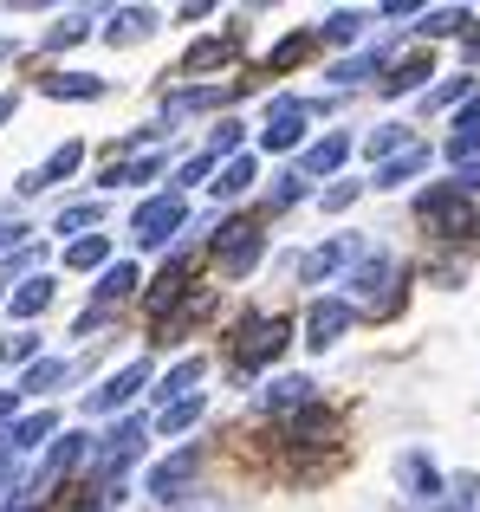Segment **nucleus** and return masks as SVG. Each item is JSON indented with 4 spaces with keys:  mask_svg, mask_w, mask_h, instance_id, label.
Here are the masks:
<instances>
[{
    "mask_svg": "<svg viewBox=\"0 0 480 512\" xmlns=\"http://www.w3.org/2000/svg\"><path fill=\"white\" fill-rule=\"evenodd\" d=\"M416 214H422V227H429L435 240H468L474 227H480V214H474V201L461 195L455 182H435L429 195L416 201Z\"/></svg>",
    "mask_w": 480,
    "mask_h": 512,
    "instance_id": "f257e3e1",
    "label": "nucleus"
},
{
    "mask_svg": "<svg viewBox=\"0 0 480 512\" xmlns=\"http://www.w3.org/2000/svg\"><path fill=\"white\" fill-rule=\"evenodd\" d=\"M286 350V318H266V312H247L234 325V370L240 376H253V370H266V363Z\"/></svg>",
    "mask_w": 480,
    "mask_h": 512,
    "instance_id": "f03ea898",
    "label": "nucleus"
},
{
    "mask_svg": "<svg viewBox=\"0 0 480 512\" xmlns=\"http://www.w3.org/2000/svg\"><path fill=\"white\" fill-rule=\"evenodd\" d=\"M182 221H189V201L182 195H150L137 214H130V234H137V247H163Z\"/></svg>",
    "mask_w": 480,
    "mask_h": 512,
    "instance_id": "7ed1b4c3",
    "label": "nucleus"
},
{
    "mask_svg": "<svg viewBox=\"0 0 480 512\" xmlns=\"http://www.w3.org/2000/svg\"><path fill=\"white\" fill-rule=\"evenodd\" d=\"M85 441H91V435H59V441H52V454H46V461H39V474L26 480V493H20V500H13V506H33V500H46V493L59 487V480L72 474L78 461H85Z\"/></svg>",
    "mask_w": 480,
    "mask_h": 512,
    "instance_id": "20e7f679",
    "label": "nucleus"
},
{
    "mask_svg": "<svg viewBox=\"0 0 480 512\" xmlns=\"http://www.w3.org/2000/svg\"><path fill=\"white\" fill-rule=\"evenodd\" d=\"M260 247H266L260 221H228V227L215 234V260H221V273H228V279L253 273V260H260Z\"/></svg>",
    "mask_w": 480,
    "mask_h": 512,
    "instance_id": "39448f33",
    "label": "nucleus"
},
{
    "mask_svg": "<svg viewBox=\"0 0 480 512\" xmlns=\"http://www.w3.org/2000/svg\"><path fill=\"white\" fill-rule=\"evenodd\" d=\"M305 124H312V104H305V98H273V111H266V130H260V143H266V150H299Z\"/></svg>",
    "mask_w": 480,
    "mask_h": 512,
    "instance_id": "423d86ee",
    "label": "nucleus"
},
{
    "mask_svg": "<svg viewBox=\"0 0 480 512\" xmlns=\"http://www.w3.org/2000/svg\"><path fill=\"white\" fill-rule=\"evenodd\" d=\"M137 389H150V363H143V357H137V363H124V370H117L104 389H91L85 409H91V415H117L130 396H137Z\"/></svg>",
    "mask_w": 480,
    "mask_h": 512,
    "instance_id": "0eeeda50",
    "label": "nucleus"
},
{
    "mask_svg": "<svg viewBox=\"0 0 480 512\" xmlns=\"http://www.w3.org/2000/svg\"><path fill=\"white\" fill-rule=\"evenodd\" d=\"M143 435H150V422L143 415H130V422H117L111 435H104V448H98V474H124L130 461H137V448H143Z\"/></svg>",
    "mask_w": 480,
    "mask_h": 512,
    "instance_id": "6e6552de",
    "label": "nucleus"
},
{
    "mask_svg": "<svg viewBox=\"0 0 480 512\" xmlns=\"http://www.w3.org/2000/svg\"><path fill=\"white\" fill-rule=\"evenodd\" d=\"M364 253H370V247H364L357 234H338V240H325V247L305 253V279L318 286V279H331V273H344V266H357Z\"/></svg>",
    "mask_w": 480,
    "mask_h": 512,
    "instance_id": "1a4fd4ad",
    "label": "nucleus"
},
{
    "mask_svg": "<svg viewBox=\"0 0 480 512\" xmlns=\"http://www.w3.org/2000/svg\"><path fill=\"white\" fill-rule=\"evenodd\" d=\"M351 318H357V312H351L344 299H318L312 312H305V344H312V350H331L344 331H351Z\"/></svg>",
    "mask_w": 480,
    "mask_h": 512,
    "instance_id": "9d476101",
    "label": "nucleus"
},
{
    "mask_svg": "<svg viewBox=\"0 0 480 512\" xmlns=\"http://www.w3.org/2000/svg\"><path fill=\"white\" fill-rule=\"evenodd\" d=\"M195 467H202V448H182V454H169V461H156L150 480H143V487H150V500H176V493L195 480Z\"/></svg>",
    "mask_w": 480,
    "mask_h": 512,
    "instance_id": "9b49d317",
    "label": "nucleus"
},
{
    "mask_svg": "<svg viewBox=\"0 0 480 512\" xmlns=\"http://www.w3.org/2000/svg\"><path fill=\"white\" fill-rule=\"evenodd\" d=\"M396 480H403V493H416V500H429V506L442 500V487H448L429 454H403V461H396Z\"/></svg>",
    "mask_w": 480,
    "mask_h": 512,
    "instance_id": "f8f14e48",
    "label": "nucleus"
},
{
    "mask_svg": "<svg viewBox=\"0 0 480 512\" xmlns=\"http://www.w3.org/2000/svg\"><path fill=\"white\" fill-rule=\"evenodd\" d=\"M189 266H195L189 253H176V260L156 273V286H150V312H156V318H169V312L182 305V292H189Z\"/></svg>",
    "mask_w": 480,
    "mask_h": 512,
    "instance_id": "ddd939ff",
    "label": "nucleus"
},
{
    "mask_svg": "<svg viewBox=\"0 0 480 512\" xmlns=\"http://www.w3.org/2000/svg\"><path fill=\"white\" fill-rule=\"evenodd\" d=\"M422 78H435V65H429V52H409V59H396L390 72L377 78V91L383 98H409V91L422 85Z\"/></svg>",
    "mask_w": 480,
    "mask_h": 512,
    "instance_id": "4468645a",
    "label": "nucleus"
},
{
    "mask_svg": "<svg viewBox=\"0 0 480 512\" xmlns=\"http://www.w3.org/2000/svg\"><path fill=\"white\" fill-rule=\"evenodd\" d=\"M78 163H85V143H59V150H52V156H46V163H39L33 175H26V182H20V188H26V195H39V188H52V182H65V175H72Z\"/></svg>",
    "mask_w": 480,
    "mask_h": 512,
    "instance_id": "2eb2a0df",
    "label": "nucleus"
},
{
    "mask_svg": "<svg viewBox=\"0 0 480 512\" xmlns=\"http://www.w3.org/2000/svg\"><path fill=\"white\" fill-rule=\"evenodd\" d=\"M344 156H351V137H338V130H331V137H318L312 150L299 156V182H312V175H331V169H344Z\"/></svg>",
    "mask_w": 480,
    "mask_h": 512,
    "instance_id": "dca6fc26",
    "label": "nucleus"
},
{
    "mask_svg": "<svg viewBox=\"0 0 480 512\" xmlns=\"http://www.w3.org/2000/svg\"><path fill=\"white\" fill-rule=\"evenodd\" d=\"M331 435H338V422H331V415L318 409V402H312V409H299V415H292V428H286L292 448H325Z\"/></svg>",
    "mask_w": 480,
    "mask_h": 512,
    "instance_id": "f3484780",
    "label": "nucleus"
},
{
    "mask_svg": "<svg viewBox=\"0 0 480 512\" xmlns=\"http://www.w3.org/2000/svg\"><path fill=\"white\" fill-rule=\"evenodd\" d=\"M52 435H59V415L39 409V415H20V422L7 428V448H13V454H33L39 441H52Z\"/></svg>",
    "mask_w": 480,
    "mask_h": 512,
    "instance_id": "a211bd4d",
    "label": "nucleus"
},
{
    "mask_svg": "<svg viewBox=\"0 0 480 512\" xmlns=\"http://www.w3.org/2000/svg\"><path fill=\"white\" fill-rule=\"evenodd\" d=\"M364 150H370V163H396V156H409V150H416V137H409V130L403 124H377V130H370V137H364Z\"/></svg>",
    "mask_w": 480,
    "mask_h": 512,
    "instance_id": "6ab92c4d",
    "label": "nucleus"
},
{
    "mask_svg": "<svg viewBox=\"0 0 480 512\" xmlns=\"http://www.w3.org/2000/svg\"><path fill=\"white\" fill-rule=\"evenodd\" d=\"M234 52H240V33H215V39H195L182 65H189V72H215V65H228Z\"/></svg>",
    "mask_w": 480,
    "mask_h": 512,
    "instance_id": "aec40b11",
    "label": "nucleus"
},
{
    "mask_svg": "<svg viewBox=\"0 0 480 512\" xmlns=\"http://www.w3.org/2000/svg\"><path fill=\"white\" fill-rule=\"evenodd\" d=\"M46 305H52V279H46V273H33V279H20V292L7 299V312L26 325V318H39Z\"/></svg>",
    "mask_w": 480,
    "mask_h": 512,
    "instance_id": "412c9836",
    "label": "nucleus"
},
{
    "mask_svg": "<svg viewBox=\"0 0 480 512\" xmlns=\"http://www.w3.org/2000/svg\"><path fill=\"white\" fill-rule=\"evenodd\" d=\"M266 409H273V415H299V409H312V383H305V376H279V383L266 389Z\"/></svg>",
    "mask_w": 480,
    "mask_h": 512,
    "instance_id": "4be33fe9",
    "label": "nucleus"
},
{
    "mask_svg": "<svg viewBox=\"0 0 480 512\" xmlns=\"http://www.w3.org/2000/svg\"><path fill=\"white\" fill-rule=\"evenodd\" d=\"M39 91H46V98H104V78H91V72H52V78H39Z\"/></svg>",
    "mask_w": 480,
    "mask_h": 512,
    "instance_id": "5701e85b",
    "label": "nucleus"
},
{
    "mask_svg": "<svg viewBox=\"0 0 480 512\" xmlns=\"http://www.w3.org/2000/svg\"><path fill=\"white\" fill-rule=\"evenodd\" d=\"M202 422V396H182V402H163V409H156V435H182V428H195Z\"/></svg>",
    "mask_w": 480,
    "mask_h": 512,
    "instance_id": "b1692460",
    "label": "nucleus"
},
{
    "mask_svg": "<svg viewBox=\"0 0 480 512\" xmlns=\"http://www.w3.org/2000/svg\"><path fill=\"white\" fill-rule=\"evenodd\" d=\"M383 279H396V266H390V253H364V260H357V266H351V286H357V292H364V299H370V305H377V286H383Z\"/></svg>",
    "mask_w": 480,
    "mask_h": 512,
    "instance_id": "393cba45",
    "label": "nucleus"
},
{
    "mask_svg": "<svg viewBox=\"0 0 480 512\" xmlns=\"http://www.w3.org/2000/svg\"><path fill=\"white\" fill-rule=\"evenodd\" d=\"M202 370H208L202 357H182L176 370H169L163 383H156V396H163V402H182V396H195V383H202Z\"/></svg>",
    "mask_w": 480,
    "mask_h": 512,
    "instance_id": "a878e982",
    "label": "nucleus"
},
{
    "mask_svg": "<svg viewBox=\"0 0 480 512\" xmlns=\"http://www.w3.org/2000/svg\"><path fill=\"white\" fill-rule=\"evenodd\" d=\"M130 292H137V266H130V260L104 266V279H98V305H104V312H111L117 299H130Z\"/></svg>",
    "mask_w": 480,
    "mask_h": 512,
    "instance_id": "bb28decb",
    "label": "nucleus"
},
{
    "mask_svg": "<svg viewBox=\"0 0 480 512\" xmlns=\"http://www.w3.org/2000/svg\"><path fill=\"white\" fill-rule=\"evenodd\" d=\"M150 26H156V13H150V7H124L111 26H104V39H111V46H130V39H143Z\"/></svg>",
    "mask_w": 480,
    "mask_h": 512,
    "instance_id": "cd10ccee",
    "label": "nucleus"
},
{
    "mask_svg": "<svg viewBox=\"0 0 480 512\" xmlns=\"http://www.w3.org/2000/svg\"><path fill=\"white\" fill-rule=\"evenodd\" d=\"M150 175H163V156H137V163H111L104 169V188H130V182H150Z\"/></svg>",
    "mask_w": 480,
    "mask_h": 512,
    "instance_id": "c85d7f7f",
    "label": "nucleus"
},
{
    "mask_svg": "<svg viewBox=\"0 0 480 512\" xmlns=\"http://www.w3.org/2000/svg\"><path fill=\"white\" fill-rule=\"evenodd\" d=\"M370 72H390V59H383V46H370V52H357V59H344V65H331V78L338 85H357V78H370Z\"/></svg>",
    "mask_w": 480,
    "mask_h": 512,
    "instance_id": "c756f323",
    "label": "nucleus"
},
{
    "mask_svg": "<svg viewBox=\"0 0 480 512\" xmlns=\"http://www.w3.org/2000/svg\"><path fill=\"white\" fill-rule=\"evenodd\" d=\"M104 260H111V240L104 234H85V240L65 247V266H72V273H91V266H104Z\"/></svg>",
    "mask_w": 480,
    "mask_h": 512,
    "instance_id": "7c9ffc66",
    "label": "nucleus"
},
{
    "mask_svg": "<svg viewBox=\"0 0 480 512\" xmlns=\"http://www.w3.org/2000/svg\"><path fill=\"white\" fill-rule=\"evenodd\" d=\"M422 169H429V150L416 143L409 156H396V163H383V169H377V188H403L409 175H422Z\"/></svg>",
    "mask_w": 480,
    "mask_h": 512,
    "instance_id": "2f4dec72",
    "label": "nucleus"
},
{
    "mask_svg": "<svg viewBox=\"0 0 480 512\" xmlns=\"http://www.w3.org/2000/svg\"><path fill=\"white\" fill-rule=\"evenodd\" d=\"M59 383H65V363L46 357V363H33V370L20 376V396H46V389H59Z\"/></svg>",
    "mask_w": 480,
    "mask_h": 512,
    "instance_id": "473e14b6",
    "label": "nucleus"
},
{
    "mask_svg": "<svg viewBox=\"0 0 480 512\" xmlns=\"http://www.w3.org/2000/svg\"><path fill=\"white\" fill-rule=\"evenodd\" d=\"M234 91H215V85H202V91H176L169 98V117H189V111H208V104H228Z\"/></svg>",
    "mask_w": 480,
    "mask_h": 512,
    "instance_id": "72a5a7b5",
    "label": "nucleus"
},
{
    "mask_svg": "<svg viewBox=\"0 0 480 512\" xmlns=\"http://www.w3.org/2000/svg\"><path fill=\"white\" fill-rule=\"evenodd\" d=\"M253 188V156H228V169H221L215 195H247Z\"/></svg>",
    "mask_w": 480,
    "mask_h": 512,
    "instance_id": "f704fd0d",
    "label": "nucleus"
},
{
    "mask_svg": "<svg viewBox=\"0 0 480 512\" xmlns=\"http://www.w3.org/2000/svg\"><path fill=\"white\" fill-rule=\"evenodd\" d=\"M357 33H364V20H357V13H331L325 26H312L318 46H325V39H331V46H344V39H357Z\"/></svg>",
    "mask_w": 480,
    "mask_h": 512,
    "instance_id": "c9c22d12",
    "label": "nucleus"
},
{
    "mask_svg": "<svg viewBox=\"0 0 480 512\" xmlns=\"http://www.w3.org/2000/svg\"><path fill=\"white\" fill-rule=\"evenodd\" d=\"M312 46H318L312 33H292V39H279V46H273V59H266V65H273V72H292V65H299Z\"/></svg>",
    "mask_w": 480,
    "mask_h": 512,
    "instance_id": "e433bc0d",
    "label": "nucleus"
},
{
    "mask_svg": "<svg viewBox=\"0 0 480 512\" xmlns=\"http://www.w3.org/2000/svg\"><path fill=\"white\" fill-rule=\"evenodd\" d=\"M104 221V201H72L59 208V234H78V227H98Z\"/></svg>",
    "mask_w": 480,
    "mask_h": 512,
    "instance_id": "4c0bfd02",
    "label": "nucleus"
},
{
    "mask_svg": "<svg viewBox=\"0 0 480 512\" xmlns=\"http://www.w3.org/2000/svg\"><path fill=\"white\" fill-rule=\"evenodd\" d=\"M461 20H468L461 7H442V13H422L416 33H422V39H448V33H461Z\"/></svg>",
    "mask_w": 480,
    "mask_h": 512,
    "instance_id": "58836bf2",
    "label": "nucleus"
},
{
    "mask_svg": "<svg viewBox=\"0 0 480 512\" xmlns=\"http://www.w3.org/2000/svg\"><path fill=\"white\" fill-rule=\"evenodd\" d=\"M85 33H91V13H65V20L46 33V46H72V39H85Z\"/></svg>",
    "mask_w": 480,
    "mask_h": 512,
    "instance_id": "ea45409f",
    "label": "nucleus"
},
{
    "mask_svg": "<svg viewBox=\"0 0 480 512\" xmlns=\"http://www.w3.org/2000/svg\"><path fill=\"white\" fill-rule=\"evenodd\" d=\"M448 156H455V163H474V156H480V124L455 130V137H448Z\"/></svg>",
    "mask_w": 480,
    "mask_h": 512,
    "instance_id": "a19ab883",
    "label": "nucleus"
},
{
    "mask_svg": "<svg viewBox=\"0 0 480 512\" xmlns=\"http://www.w3.org/2000/svg\"><path fill=\"white\" fill-rule=\"evenodd\" d=\"M33 350H39V338H33V331H20V338H7V344H0V357H7V363H26Z\"/></svg>",
    "mask_w": 480,
    "mask_h": 512,
    "instance_id": "79ce46f5",
    "label": "nucleus"
},
{
    "mask_svg": "<svg viewBox=\"0 0 480 512\" xmlns=\"http://www.w3.org/2000/svg\"><path fill=\"white\" fill-rule=\"evenodd\" d=\"M234 150H240V124H221V130H215V143H208V156L221 163V156H234Z\"/></svg>",
    "mask_w": 480,
    "mask_h": 512,
    "instance_id": "37998d69",
    "label": "nucleus"
},
{
    "mask_svg": "<svg viewBox=\"0 0 480 512\" xmlns=\"http://www.w3.org/2000/svg\"><path fill=\"white\" fill-rule=\"evenodd\" d=\"M208 169H215V156H208V150H202V156H189V163H182V169H176V182H202V175H208Z\"/></svg>",
    "mask_w": 480,
    "mask_h": 512,
    "instance_id": "c03bdc74",
    "label": "nucleus"
},
{
    "mask_svg": "<svg viewBox=\"0 0 480 512\" xmlns=\"http://www.w3.org/2000/svg\"><path fill=\"white\" fill-rule=\"evenodd\" d=\"M455 188H461V195H480V163H461V175H455Z\"/></svg>",
    "mask_w": 480,
    "mask_h": 512,
    "instance_id": "a18cd8bd",
    "label": "nucleus"
},
{
    "mask_svg": "<svg viewBox=\"0 0 480 512\" xmlns=\"http://www.w3.org/2000/svg\"><path fill=\"white\" fill-rule=\"evenodd\" d=\"M357 195H364V188H357V182H338V188H331V195H325V208H351Z\"/></svg>",
    "mask_w": 480,
    "mask_h": 512,
    "instance_id": "49530a36",
    "label": "nucleus"
},
{
    "mask_svg": "<svg viewBox=\"0 0 480 512\" xmlns=\"http://www.w3.org/2000/svg\"><path fill=\"white\" fill-rule=\"evenodd\" d=\"M299 195H305V182H299V175H286V182H279V195H273V208H292Z\"/></svg>",
    "mask_w": 480,
    "mask_h": 512,
    "instance_id": "de8ad7c7",
    "label": "nucleus"
},
{
    "mask_svg": "<svg viewBox=\"0 0 480 512\" xmlns=\"http://www.w3.org/2000/svg\"><path fill=\"white\" fill-rule=\"evenodd\" d=\"M461 91H468V78H448V85H442V91H435V98H429V104H455V98H461Z\"/></svg>",
    "mask_w": 480,
    "mask_h": 512,
    "instance_id": "09e8293b",
    "label": "nucleus"
},
{
    "mask_svg": "<svg viewBox=\"0 0 480 512\" xmlns=\"http://www.w3.org/2000/svg\"><path fill=\"white\" fill-rule=\"evenodd\" d=\"M33 260H39V247H20V253H13V260H7V279H13V273H26V266H33Z\"/></svg>",
    "mask_w": 480,
    "mask_h": 512,
    "instance_id": "8fccbe9b",
    "label": "nucleus"
},
{
    "mask_svg": "<svg viewBox=\"0 0 480 512\" xmlns=\"http://www.w3.org/2000/svg\"><path fill=\"white\" fill-rule=\"evenodd\" d=\"M13 467H20V454H13L7 441H0V487H7V480H13Z\"/></svg>",
    "mask_w": 480,
    "mask_h": 512,
    "instance_id": "3c124183",
    "label": "nucleus"
},
{
    "mask_svg": "<svg viewBox=\"0 0 480 512\" xmlns=\"http://www.w3.org/2000/svg\"><path fill=\"white\" fill-rule=\"evenodd\" d=\"M20 234H26L20 221H0V253H7V247H20Z\"/></svg>",
    "mask_w": 480,
    "mask_h": 512,
    "instance_id": "603ef678",
    "label": "nucleus"
},
{
    "mask_svg": "<svg viewBox=\"0 0 480 512\" xmlns=\"http://www.w3.org/2000/svg\"><path fill=\"white\" fill-rule=\"evenodd\" d=\"M13 402H20V389H7V396H0V422H13Z\"/></svg>",
    "mask_w": 480,
    "mask_h": 512,
    "instance_id": "864d4df0",
    "label": "nucleus"
},
{
    "mask_svg": "<svg viewBox=\"0 0 480 512\" xmlns=\"http://www.w3.org/2000/svg\"><path fill=\"white\" fill-rule=\"evenodd\" d=\"M7 117H13V98H7V91H0V124H7Z\"/></svg>",
    "mask_w": 480,
    "mask_h": 512,
    "instance_id": "5fc2aeb1",
    "label": "nucleus"
},
{
    "mask_svg": "<svg viewBox=\"0 0 480 512\" xmlns=\"http://www.w3.org/2000/svg\"><path fill=\"white\" fill-rule=\"evenodd\" d=\"M7 52H13V39H0V59H7Z\"/></svg>",
    "mask_w": 480,
    "mask_h": 512,
    "instance_id": "6e6d98bb",
    "label": "nucleus"
}]
</instances>
